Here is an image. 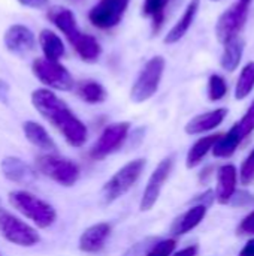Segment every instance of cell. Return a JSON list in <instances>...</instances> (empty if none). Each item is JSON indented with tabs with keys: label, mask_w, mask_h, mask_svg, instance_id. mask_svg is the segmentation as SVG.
Masks as SVG:
<instances>
[{
	"label": "cell",
	"mask_w": 254,
	"mask_h": 256,
	"mask_svg": "<svg viewBox=\"0 0 254 256\" xmlns=\"http://www.w3.org/2000/svg\"><path fill=\"white\" fill-rule=\"evenodd\" d=\"M31 104L34 110L52 124L72 147H82L87 142V126L73 114L67 104L60 99L49 88H37L31 93Z\"/></svg>",
	"instance_id": "obj_1"
},
{
	"label": "cell",
	"mask_w": 254,
	"mask_h": 256,
	"mask_svg": "<svg viewBox=\"0 0 254 256\" xmlns=\"http://www.w3.org/2000/svg\"><path fill=\"white\" fill-rule=\"evenodd\" d=\"M48 20L67 38L76 54L87 63H94L102 54V46L91 34L82 33L76 24L73 12L64 6H52L46 12Z\"/></svg>",
	"instance_id": "obj_2"
},
{
	"label": "cell",
	"mask_w": 254,
	"mask_h": 256,
	"mask_svg": "<svg viewBox=\"0 0 254 256\" xmlns=\"http://www.w3.org/2000/svg\"><path fill=\"white\" fill-rule=\"evenodd\" d=\"M9 204L25 219L31 220L39 230L51 228L57 220L55 208L40 200L39 196L27 192V190H13L9 194Z\"/></svg>",
	"instance_id": "obj_3"
},
{
	"label": "cell",
	"mask_w": 254,
	"mask_h": 256,
	"mask_svg": "<svg viewBox=\"0 0 254 256\" xmlns=\"http://www.w3.org/2000/svg\"><path fill=\"white\" fill-rule=\"evenodd\" d=\"M36 171L63 188L73 186L81 174L78 164L58 156L57 153H45L36 158Z\"/></svg>",
	"instance_id": "obj_4"
},
{
	"label": "cell",
	"mask_w": 254,
	"mask_h": 256,
	"mask_svg": "<svg viewBox=\"0 0 254 256\" xmlns=\"http://www.w3.org/2000/svg\"><path fill=\"white\" fill-rule=\"evenodd\" d=\"M145 164V159H135L121 166L102 188V200L105 204H112L124 196L142 176Z\"/></svg>",
	"instance_id": "obj_5"
},
{
	"label": "cell",
	"mask_w": 254,
	"mask_h": 256,
	"mask_svg": "<svg viewBox=\"0 0 254 256\" xmlns=\"http://www.w3.org/2000/svg\"><path fill=\"white\" fill-rule=\"evenodd\" d=\"M165 66H166V60L162 56H154L145 63V66L141 69L136 81L132 86L130 90L132 102L142 104L151 99L157 93L165 72Z\"/></svg>",
	"instance_id": "obj_6"
},
{
	"label": "cell",
	"mask_w": 254,
	"mask_h": 256,
	"mask_svg": "<svg viewBox=\"0 0 254 256\" xmlns=\"http://www.w3.org/2000/svg\"><path fill=\"white\" fill-rule=\"evenodd\" d=\"M0 236L9 242L10 244L19 248H33L40 242L39 232L21 220L19 218L13 216L7 210L0 207Z\"/></svg>",
	"instance_id": "obj_7"
},
{
	"label": "cell",
	"mask_w": 254,
	"mask_h": 256,
	"mask_svg": "<svg viewBox=\"0 0 254 256\" xmlns=\"http://www.w3.org/2000/svg\"><path fill=\"white\" fill-rule=\"evenodd\" d=\"M253 0H238L231 4L217 20L216 36L220 44H228L234 38L240 36L249 16V8Z\"/></svg>",
	"instance_id": "obj_8"
},
{
	"label": "cell",
	"mask_w": 254,
	"mask_h": 256,
	"mask_svg": "<svg viewBox=\"0 0 254 256\" xmlns=\"http://www.w3.org/2000/svg\"><path fill=\"white\" fill-rule=\"evenodd\" d=\"M31 70L33 75L49 88L69 92L75 87L73 76L70 75L67 68L58 62H51L45 57H39L31 63Z\"/></svg>",
	"instance_id": "obj_9"
},
{
	"label": "cell",
	"mask_w": 254,
	"mask_h": 256,
	"mask_svg": "<svg viewBox=\"0 0 254 256\" xmlns=\"http://www.w3.org/2000/svg\"><path fill=\"white\" fill-rule=\"evenodd\" d=\"M130 130V123L129 122H118L106 126L100 136L96 140L93 147L88 152V156L91 160H103L109 154L118 152L123 144L126 142Z\"/></svg>",
	"instance_id": "obj_10"
},
{
	"label": "cell",
	"mask_w": 254,
	"mask_h": 256,
	"mask_svg": "<svg viewBox=\"0 0 254 256\" xmlns=\"http://www.w3.org/2000/svg\"><path fill=\"white\" fill-rule=\"evenodd\" d=\"M130 0H100L88 12V21L100 28L108 30L118 26L127 10Z\"/></svg>",
	"instance_id": "obj_11"
},
{
	"label": "cell",
	"mask_w": 254,
	"mask_h": 256,
	"mask_svg": "<svg viewBox=\"0 0 254 256\" xmlns=\"http://www.w3.org/2000/svg\"><path fill=\"white\" fill-rule=\"evenodd\" d=\"M172 170H174V158L172 156L165 158L154 168V171L151 172V176L147 182V186L144 189V194H142V198L139 202L141 212H150L156 206V202L160 198L162 189H163L166 180L169 178Z\"/></svg>",
	"instance_id": "obj_12"
},
{
	"label": "cell",
	"mask_w": 254,
	"mask_h": 256,
	"mask_svg": "<svg viewBox=\"0 0 254 256\" xmlns=\"http://www.w3.org/2000/svg\"><path fill=\"white\" fill-rule=\"evenodd\" d=\"M3 42L9 52L15 56H25L34 50L36 36L28 27L22 24H13L4 32Z\"/></svg>",
	"instance_id": "obj_13"
},
{
	"label": "cell",
	"mask_w": 254,
	"mask_h": 256,
	"mask_svg": "<svg viewBox=\"0 0 254 256\" xmlns=\"http://www.w3.org/2000/svg\"><path fill=\"white\" fill-rule=\"evenodd\" d=\"M0 170L4 178L15 184H31L37 177V171L33 166L15 156L4 158L0 164Z\"/></svg>",
	"instance_id": "obj_14"
},
{
	"label": "cell",
	"mask_w": 254,
	"mask_h": 256,
	"mask_svg": "<svg viewBox=\"0 0 254 256\" xmlns=\"http://www.w3.org/2000/svg\"><path fill=\"white\" fill-rule=\"evenodd\" d=\"M112 226L106 222H99L88 226L79 237L78 248L84 254H99L109 238Z\"/></svg>",
	"instance_id": "obj_15"
},
{
	"label": "cell",
	"mask_w": 254,
	"mask_h": 256,
	"mask_svg": "<svg viewBox=\"0 0 254 256\" xmlns=\"http://www.w3.org/2000/svg\"><path fill=\"white\" fill-rule=\"evenodd\" d=\"M237 182H238V171L235 165L228 164L223 165L217 172V189H216V200L220 204H229L231 200L237 194Z\"/></svg>",
	"instance_id": "obj_16"
},
{
	"label": "cell",
	"mask_w": 254,
	"mask_h": 256,
	"mask_svg": "<svg viewBox=\"0 0 254 256\" xmlns=\"http://www.w3.org/2000/svg\"><path fill=\"white\" fill-rule=\"evenodd\" d=\"M228 116V110L226 108H217L204 114H199L196 117H193L187 124H186V134L189 135H199V134H205L210 132L216 128H219L223 120Z\"/></svg>",
	"instance_id": "obj_17"
},
{
	"label": "cell",
	"mask_w": 254,
	"mask_h": 256,
	"mask_svg": "<svg viewBox=\"0 0 254 256\" xmlns=\"http://www.w3.org/2000/svg\"><path fill=\"white\" fill-rule=\"evenodd\" d=\"M199 6H201V0H190L186 10L183 12L181 18L175 22V26L169 30V33L165 36V44H177L178 40H181L187 32L190 30L196 15H198V10H199Z\"/></svg>",
	"instance_id": "obj_18"
},
{
	"label": "cell",
	"mask_w": 254,
	"mask_h": 256,
	"mask_svg": "<svg viewBox=\"0 0 254 256\" xmlns=\"http://www.w3.org/2000/svg\"><path fill=\"white\" fill-rule=\"evenodd\" d=\"M22 132H24L25 140L31 146H34L43 152H48V153L57 152V146H55L54 140L49 136L48 130L42 124H39L33 120H28L22 124Z\"/></svg>",
	"instance_id": "obj_19"
},
{
	"label": "cell",
	"mask_w": 254,
	"mask_h": 256,
	"mask_svg": "<svg viewBox=\"0 0 254 256\" xmlns=\"http://www.w3.org/2000/svg\"><path fill=\"white\" fill-rule=\"evenodd\" d=\"M208 207L204 204H196L190 210H187L184 214H181L172 225V232L175 236H184L190 231H193L207 216Z\"/></svg>",
	"instance_id": "obj_20"
},
{
	"label": "cell",
	"mask_w": 254,
	"mask_h": 256,
	"mask_svg": "<svg viewBox=\"0 0 254 256\" xmlns=\"http://www.w3.org/2000/svg\"><path fill=\"white\" fill-rule=\"evenodd\" d=\"M172 0H144L142 4V15L145 18L151 20V32L153 34H157L168 15V8L171 6Z\"/></svg>",
	"instance_id": "obj_21"
},
{
	"label": "cell",
	"mask_w": 254,
	"mask_h": 256,
	"mask_svg": "<svg viewBox=\"0 0 254 256\" xmlns=\"http://www.w3.org/2000/svg\"><path fill=\"white\" fill-rule=\"evenodd\" d=\"M39 45H40V50L45 56L46 60H51V62H58L66 50H64V45H63V40L60 39V36L54 32H51L49 28H43L40 33H39Z\"/></svg>",
	"instance_id": "obj_22"
},
{
	"label": "cell",
	"mask_w": 254,
	"mask_h": 256,
	"mask_svg": "<svg viewBox=\"0 0 254 256\" xmlns=\"http://www.w3.org/2000/svg\"><path fill=\"white\" fill-rule=\"evenodd\" d=\"M243 140L244 138H243L238 123H237L225 135H220V138L217 140V142L213 147V154L216 158H231L235 153V150L240 147Z\"/></svg>",
	"instance_id": "obj_23"
},
{
	"label": "cell",
	"mask_w": 254,
	"mask_h": 256,
	"mask_svg": "<svg viewBox=\"0 0 254 256\" xmlns=\"http://www.w3.org/2000/svg\"><path fill=\"white\" fill-rule=\"evenodd\" d=\"M220 135L222 134H213V135L204 136L192 146V148L187 153V159H186V165L189 170L198 166L204 160V158L213 150V147L217 142V140L220 138Z\"/></svg>",
	"instance_id": "obj_24"
},
{
	"label": "cell",
	"mask_w": 254,
	"mask_h": 256,
	"mask_svg": "<svg viewBox=\"0 0 254 256\" xmlns=\"http://www.w3.org/2000/svg\"><path fill=\"white\" fill-rule=\"evenodd\" d=\"M243 52H244V40L240 36H237L232 40H229L228 44H225V51H223L222 60H220L222 68L228 72H234L241 63Z\"/></svg>",
	"instance_id": "obj_25"
},
{
	"label": "cell",
	"mask_w": 254,
	"mask_h": 256,
	"mask_svg": "<svg viewBox=\"0 0 254 256\" xmlns=\"http://www.w3.org/2000/svg\"><path fill=\"white\" fill-rule=\"evenodd\" d=\"M76 93L78 96L87 102V104H91V105H96V104H102L106 100V90L105 87L97 82V81H93V80H88V81H82L78 87H76Z\"/></svg>",
	"instance_id": "obj_26"
},
{
	"label": "cell",
	"mask_w": 254,
	"mask_h": 256,
	"mask_svg": "<svg viewBox=\"0 0 254 256\" xmlns=\"http://www.w3.org/2000/svg\"><path fill=\"white\" fill-rule=\"evenodd\" d=\"M254 88V62H249L241 74H240V78L237 81V86H235V99L237 100H243L246 99Z\"/></svg>",
	"instance_id": "obj_27"
},
{
	"label": "cell",
	"mask_w": 254,
	"mask_h": 256,
	"mask_svg": "<svg viewBox=\"0 0 254 256\" xmlns=\"http://www.w3.org/2000/svg\"><path fill=\"white\" fill-rule=\"evenodd\" d=\"M228 93V82L223 76L213 74L208 80V99L211 102L222 100Z\"/></svg>",
	"instance_id": "obj_28"
},
{
	"label": "cell",
	"mask_w": 254,
	"mask_h": 256,
	"mask_svg": "<svg viewBox=\"0 0 254 256\" xmlns=\"http://www.w3.org/2000/svg\"><path fill=\"white\" fill-rule=\"evenodd\" d=\"M175 248H177V240L166 238V240L154 243L145 256H171L175 252Z\"/></svg>",
	"instance_id": "obj_29"
},
{
	"label": "cell",
	"mask_w": 254,
	"mask_h": 256,
	"mask_svg": "<svg viewBox=\"0 0 254 256\" xmlns=\"http://www.w3.org/2000/svg\"><path fill=\"white\" fill-rule=\"evenodd\" d=\"M240 132L243 135V138H247L252 132L254 130V100L250 104L247 112L243 116V118L238 123Z\"/></svg>",
	"instance_id": "obj_30"
},
{
	"label": "cell",
	"mask_w": 254,
	"mask_h": 256,
	"mask_svg": "<svg viewBox=\"0 0 254 256\" xmlns=\"http://www.w3.org/2000/svg\"><path fill=\"white\" fill-rule=\"evenodd\" d=\"M240 178L243 184H250L254 180V148L252 153L247 156V159L243 162L241 165V171H240Z\"/></svg>",
	"instance_id": "obj_31"
},
{
	"label": "cell",
	"mask_w": 254,
	"mask_h": 256,
	"mask_svg": "<svg viewBox=\"0 0 254 256\" xmlns=\"http://www.w3.org/2000/svg\"><path fill=\"white\" fill-rule=\"evenodd\" d=\"M150 249H151V246L148 244V240H147V242L133 244V246H132V248H130L123 256H145Z\"/></svg>",
	"instance_id": "obj_32"
},
{
	"label": "cell",
	"mask_w": 254,
	"mask_h": 256,
	"mask_svg": "<svg viewBox=\"0 0 254 256\" xmlns=\"http://www.w3.org/2000/svg\"><path fill=\"white\" fill-rule=\"evenodd\" d=\"M240 232L241 234H250V236H254V212H252L240 225Z\"/></svg>",
	"instance_id": "obj_33"
},
{
	"label": "cell",
	"mask_w": 254,
	"mask_h": 256,
	"mask_svg": "<svg viewBox=\"0 0 254 256\" xmlns=\"http://www.w3.org/2000/svg\"><path fill=\"white\" fill-rule=\"evenodd\" d=\"M19 4L25 6V8H31V9H40L43 6L48 4V0H18Z\"/></svg>",
	"instance_id": "obj_34"
},
{
	"label": "cell",
	"mask_w": 254,
	"mask_h": 256,
	"mask_svg": "<svg viewBox=\"0 0 254 256\" xmlns=\"http://www.w3.org/2000/svg\"><path fill=\"white\" fill-rule=\"evenodd\" d=\"M9 84L4 80H0V104H7L9 100Z\"/></svg>",
	"instance_id": "obj_35"
},
{
	"label": "cell",
	"mask_w": 254,
	"mask_h": 256,
	"mask_svg": "<svg viewBox=\"0 0 254 256\" xmlns=\"http://www.w3.org/2000/svg\"><path fill=\"white\" fill-rule=\"evenodd\" d=\"M198 252H199V248L196 244H193V246H187V248L172 254L171 256H198Z\"/></svg>",
	"instance_id": "obj_36"
},
{
	"label": "cell",
	"mask_w": 254,
	"mask_h": 256,
	"mask_svg": "<svg viewBox=\"0 0 254 256\" xmlns=\"http://www.w3.org/2000/svg\"><path fill=\"white\" fill-rule=\"evenodd\" d=\"M240 256H254V238L247 242V244L241 249Z\"/></svg>",
	"instance_id": "obj_37"
},
{
	"label": "cell",
	"mask_w": 254,
	"mask_h": 256,
	"mask_svg": "<svg viewBox=\"0 0 254 256\" xmlns=\"http://www.w3.org/2000/svg\"><path fill=\"white\" fill-rule=\"evenodd\" d=\"M213 2H219V0H213Z\"/></svg>",
	"instance_id": "obj_38"
}]
</instances>
